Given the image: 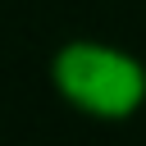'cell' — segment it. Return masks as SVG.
<instances>
[{"instance_id": "cell-1", "label": "cell", "mask_w": 146, "mask_h": 146, "mask_svg": "<svg viewBox=\"0 0 146 146\" xmlns=\"http://www.w3.org/2000/svg\"><path fill=\"white\" fill-rule=\"evenodd\" d=\"M59 87L91 114H128L141 96V78L137 68L100 46H68L55 64Z\"/></svg>"}]
</instances>
